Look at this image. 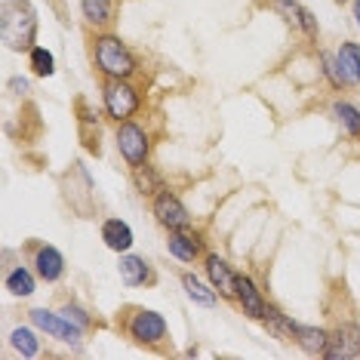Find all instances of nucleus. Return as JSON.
I'll list each match as a JSON object with an SVG mask.
<instances>
[{"instance_id":"obj_19","label":"nucleus","mask_w":360,"mask_h":360,"mask_svg":"<svg viewBox=\"0 0 360 360\" xmlns=\"http://www.w3.org/2000/svg\"><path fill=\"white\" fill-rule=\"evenodd\" d=\"M10 345L19 351L22 357H37L40 354V339L34 330H28V326H15L10 333Z\"/></svg>"},{"instance_id":"obj_7","label":"nucleus","mask_w":360,"mask_h":360,"mask_svg":"<svg viewBox=\"0 0 360 360\" xmlns=\"http://www.w3.org/2000/svg\"><path fill=\"white\" fill-rule=\"evenodd\" d=\"M31 323L40 326L44 333H50L53 339H59V342H80V333H84V330H77V326L71 323L62 311L59 314H53V311H46V308L31 311Z\"/></svg>"},{"instance_id":"obj_14","label":"nucleus","mask_w":360,"mask_h":360,"mask_svg":"<svg viewBox=\"0 0 360 360\" xmlns=\"http://www.w3.org/2000/svg\"><path fill=\"white\" fill-rule=\"evenodd\" d=\"M207 277L210 283L219 290V296H234V286H237V274H231V268H228L225 259L219 256H207Z\"/></svg>"},{"instance_id":"obj_9","label":"nucleus","mask_w":360,"mask_h":360,"mask_svg":"<svg viewBox=\"0 0 360 360\" xmlns=\"http://www.w3.org/2000/svg\"><path fill=\"white\" fill-rule=\"evenodd\" d=\"M234 299L240 302V308H243V314L252 317V321H262L265 317V299H262V292L256 290V283L250 281V277H243V274H237V286H234Z\"/></svg>"},{"instance_id":"obj_20","label":"nucleus","mask_w":360,"mask_h":360,"mask_svg":"<svg viewBox=\"0 0 360 360\" xmlns=\"http://www.w3.org/2000/svg\"><path fill=\"white\" fill-rule=\"evenodd\" d=\"M133 182L139 188V194H158L163 191V182H160V173L148 163H142V167H133Z\"/></svg>"},{"instance_id":"obj_1","label":"nucleus","mask_w":360,"mask_h":360,"mask_svg":"<svg viewBox=\"0 0 360 360\" xmlns=\"http://www.w3.org/2000/svg\"><path fill=\"white\" fill-rule=\"evenodd\" d=\"M37 13L28 0H6L0 6V37L10 50H34Z\"/></svg>"},{"instance_id":"obj_5","label":"nucleus","mask_w":360,"mask_h":360,"mask_svg":"<svg viewBox=\"0 0 360 360\" xmlns=\"http://www.w3.org/2000/svg\"><path fill=\"white\" fill-rule=\"evenodd\" d=\"M117 151H120V158H124L129 167H142V163H148L151 139L139 124L124 120V124H117Z\"/></svg>"},{"instance_id":"obj_17","label":"nucleus","mask_w":360,"mask_h":360,"mask_svg":"<svg viewBox=\"0 0 360 360\" xmlns=\"http://www.w3.org/2000/svg\"><path fill=\"white\" fill-rule=\"evenodd\" d=\"M182 286H185V292H188V299H194L198 305H216V296H219V290L216 286H207L203 281H198L194 274H182Z\"/></svg>"},{"instance_id":"obj_8","label":"nucleus","mask_w":360,"mask_h":360,"mask_svg":"<svg viewBox=\"0 0 360 360\" xmlns=\"http://www.w3.org/2000/svg\"><path fill=\"white\" fill-rule=\"evenodd\" d=\"M335 77L345 86H357L360 84V44H342L335 53Z\"/></svg>"},{"instance_id":"obj_10","label":"nucleus","mask_w":360,"mask_h":360,"mask_svg":"<svg viewBox=\"0 0 360 360\" xmlns=\"http://www.w3.org/2000/svg\"><path fill=\"white\" fill-rule=\"evenodd\" d=\"M34 271L40 281H46V283H56L59 277L65 274V259H62V252L56 250V247H37L34 252Z\"/></svg>"},{"instance_id":"obj_27","label":"nucleus","mask_w":360,"mask_h":360,"mask_svg":"<svg viewBox=\"0 0 360 360\" xmlns=\"http://www.w3.org/2000/svg\"><path fill=\"white\" fill-rule=\"evenodd\" d=\"M354 19H357V28H360V0H354Z\"/></svg>"},{"instance_id":"obj_2","label":"nucleus","mask_w":360,"mask_h":360,"mask_svg":"<svg viewBox=\"0 0 360 360\" xmlns=\"http://www.w3.org/2000/svg\"><path fill=\"white\" fill-rule=\"evenodd\" d=\"M93 59H96V68H99L108 80H129L136 75L133 53H129V46L124 44V40L114 37V34L96 37Z\"/></svg>"},{"instance_id":"obj_26","label":"nucleus","mask_w":360,"mask_h":360,"mask_svg":"<svg viewBox=\"0 0 360 360\" xmlns=\"http://www.w3.org/2000/svg\"><path fill=\"white\" fill-rule=\"evenodd\" d=\"M13 89H22V93H28V84H25V80H13Z\"/></svg>"},{"instance_id":"obj_25","label":"nucleus","mask_w":360,"mask_h":360,"mask_svg":"<svg viewBox=\"0 0 360 360\" xmlns=\"http://www.w3.org/2000/svg\"><path fill=\"white\" fill-rule=\"evenodd\" d=\"M62 314L68 317V321L75 323L77 330H89V314H86L84 308H77V305H65V308H62Z\"/></svg>"},{"instance_id":"obj_23","label":"nucleus","mask_w":360,"mask_h":360,"mask_svg":"<svg viewBox=\"0 0 360 360\" xmlns=\"http://www.w3.org/2000/svg\"><path fill=\"white\" fill-rule=\"evenodd\" d=\"M333 114H335V120H339L342 129H345L348 136H360V111L354 108V105L335 102L333 105Z\"/></svg>"},{"instance_id":"obj_18","label":"nucleus","mask_w":360,"mask_h":360,"mask_svg":"<svg viewBox=\"0 0 360 360\" xmlns=\"http://www.w3.org/2000/svg\"><path fill=\"white\" fill-rule=\"evenodd\" d=\"M262 321H265V326H268V330H271L281 342H296V326H299V323L286 321V317H283L277 308L268 305V311H265V317H262Z\"/></svg>"},{"instance_id":"obj_13","label":"nucleus","mask_w":360,"mask_h":360,"mask_svg":"<svg viewBox=\"0 0 360 360\" xmlns=\"http://www.w3.org/2000/svg\"><path fill=\"white\" fill-rule=\"evenodd\" d=\"M167 250L173 252L176 259H182V262H194V259H200L203 243H200V237H198V234H191V231L185 228V231H169Z\"/></svg>"},{"instance_id":"obj_16","label":"nucleus","mask_w":360,"mask_h":360,"mask_svg":"<svg viewBox=\"0 0 360 360\" xmlns=\"http://www.w3.org/2000/svg\"><path fill=\"white\" fill-rule=\"evenodd\" d=\"M296 345H302V351H308V354H326L330 335L323 330H314V326H296Z\"/></svg>"},{"instance_id":"obj_12","label":"nucleus","mask_w":360,"mask_h":360,"mask_svg":"<svg viewBox=\"0 0 360 360\" xmlns=\"http://www.w3.org/2000/svg\"><path fill=\"white\" fill-rule=\"evenodd\" d=\"M120 281L127 286L154 283V271L142 256H129V252H124V256H120Z\"/></svg>"},{"instance_id":"obj_24","label":"nucleus","mask_w":360,"mask_h":360,"mask_svg":"<svg viewBox=\"0 0 360 360\" xmlns=\"http://www.w3.org/2000/svg\"><path fill=\"white\" fill-rule=\"evenodd\" d=\"M31 71H34L37 77H50L56 71V59L50 50H44V46H34L31 50Z\"/></svg>"},{"instance_id":"obj_6","label":"nucleus","mask_w":360,"mask_h":360,"mask_svg":"<svg viewBox=\"0 0 360 360\" xmlns=\"http://www.w3.org/2000/svg\"><path fill=\"white\" fill-rule=\"evenodd\" d=\"M151 212L158 216V222L163 228H169V231H185V228H191V216H188L185 203L179 200L173 191H167V188L154 194Z\"/></svg>"},{"instance_id":"obj_21","label":"nucleus","mask_w":360,"mask_h":360,"mask_svg":"<svg viewBox=\"0 0 360 360\" xmlns=\"http://www.w3.org/2000/svg\"><path fill=\"white\" fill-rule=\"evenodd\" d=\"M6 290H10L13 296H31V292H34V274H31L25 265L13 268V271L6 274Z\"/></svg>"},{"instance_id":"obj_4","label":"nucleus","mask_w":360,"mask_h":360,"mask_svg":"<svg viewBox=\"0 0 360 360\" xmlns=\"http://www.w3.org/2000/svg\"><path fill=\"white\" fill-rule=\"evenodd\" d=\"M102 99H105L108 117H114L117 124L129 120L139 111V105H142V96H139V89L129 80H108L102 89Z\"/></svg>"},{"instance_id":"obj_11","label":"nucleus","mask_w":360,"mask_h":360,"mask_svg":"<svg viewBox=\"0 0 360 360\" xmlns=\"http://www.w3.org/2000/svg\"><path fill=\"white\" fill-rule=\"evenodd\" d=\"M102 240H105V247L114 252H129V247H133V228H129L124 219H105Z\"/></svg>"},{"instance_id":"obj_15","label":"nucleus","mask_w":360,"mask_h":360,"mask_svg":"<svg viewBox=\"0 0 360 360\" xmlns=\"http://www.w3.org/2000/svg\"><path fill=\"white\" fill-rule=\"evenodd\" d=\"M330 345L335 348H326V357H357L360 354V330L357 326H342L335 333V339H330Z\"/></svg>"},{"instance_id":"obj_3","label":"nucleus","mask_w":360,"mask_h":360,"mask_svg":"<svg viewBox=\"0 0 360 360\" xmlns=\"http://www.w3.org/2000/svg\"><path fill=\"white\" fill-rule=\"evenodd\" d=\"M127 333L139 345L158 348L167 342V321H163V314H158V311H151V308H136L127 321Z\"/></svg>"},{"instance_id":"obj_22","label":"nucleus","mask_w":360,"mask_h":360,"mask_svg":"<svg viewBox=\"0 0 360 360\" xmlns=\"http://www.w3.org/2000/svg\"><path fill=\"white\" fill-rule=\"evenodd\" d=\"M80 10L89 25H108L111 22V0H80Z\"/></svg>"}]
</instances>
